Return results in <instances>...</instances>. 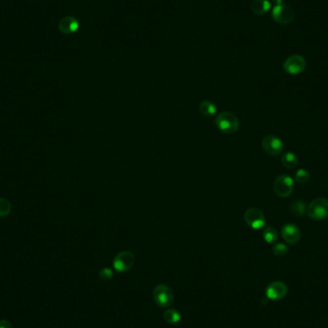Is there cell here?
Segmentation results:
<instances>
[{"mask_svg": "<svg viewBox=\"0 0 328 328\" xmlns=\"http://www.w3.org/2000/svg\"><path fill=\"white\" fill-rule=\"evenodd\" d=\"M219 130L226 135H233L239 130L240 122L238 117L230 111L220 112L214 121Z\"/></svg>", "mask_w": 328, "mask_h": 328, "instance_id": "cell-1", "label": "cell"}, {"mask_svg": "<svg viewBox=\"0 0 328 328\" xmlns=\"http://www.w3.org/2000/svg\"><path fill=\"white\" fill-rule=\"evenodd\" d=\"M307 214L314 221H324L328 218V200L317 198L307 206Z\"/></svg>", "mask_w": 328, "mask_h": 328, "instance_id": "cell-2", "label": "cell"}, {"mask_svg": "<svg viewBox=\"0 0 328 328\" xmlns=\"http://www.w3.org/2000/svg\"><path fill=\"white\" fill-rule=\"evenodd\" d=\"M295 189L294 180L286 175L278 176L273 182V191L280 198H288Z\"/></svg>", "mask_w": 328, "mask_h": 328, "instance_id": "cell-3", "label": "cell"}, {"mask_svg": "<svg viewBox=\"0 0 328 328\" xmlns=\"http://www.w3.org/2000/svg\"><path fill=\"white\" fill-rule=\"evenodd\" d=\"M273 20L279 24H289L295 20L296 14L294 10L285 4L275 5L272 10Z\"/></svg>", "mask_w": 328, "mask_h": 328, "instance_id": "cell-4", "label": "cell"}, {"mask_svg": "<svg viewBox=\"0 0 328 328\" xmlns=\"http://www.w3.org/2000/svg\"><path fill=\"white\" fill-rule=\"evenodd\" d=\"M153 298L160 307L167 308L174 301V293L167 285L160 284L155 287L153 291Z\"/></svg>", "mask_w": 328, "mask_h": 328, "instance_id": "cell-5", "label": "cell"}, {"mask_svg": "<svg viewBox=\"0 0 328 328\" xmlns=\"http://www.w3.org/2000/svg\"><path fill=\"white\" fill-rule=\"evenodd\" d=\"M306 68V61L301 55H291L288 57L284 63L283 69L287 74L298 75L302 73Z\"/></svg>", "mask_w": 328, "mask_h": 328, "instance_id": "cell-6", "label": "cell"}, {"mask_svg": "<svg viewBox=\"0 0 328 328\" xmlns=\"http://www.w3.org/2000/svg\"><path fill=\"white\" fill-rule=\"evenodd\" d=\"M261 147L266 154L275 157L283 152L284 143L279 137L269 135L262 139Z\"/></svg>", "mask_w": 328, "mask_h": 328, "instance_id": "cell-7", "label": "cell"}, {"mask_svg": "<svg viewBox=\"0 0 328 328\" xmlns=\"http://www.w3.org/2000/svg\"><path fill=\"white\" fill-rule=\"evenodd\" d=\"M244 220L247 226L256 230L263 228L266 224V219L263 212L256 207L247 208L244 214Z\"/></svg>", "mask_w": 328, "mask_h": 328, "instance_id": "cell-8", "label": "cell"}, {"mask_svg": "<svg viewBox=\"0 0 328 328\" xmlns=\"http://www.w3.org/2000/svg\"><path fill=\"white\" fill-rule=\"evenodd\" d=\"M135 264V255L128 251L124 250L116 254L113 260V267L117 272L124 273L129 271Z\"/></svg>", "mask_w": 328, "mask_h": 328, "instance_id": "cell-9", "label": "cell"}, {"mask_svg": "<svg viewBox=\"0 0 328 328\" xmlns=\"http://www.w3.org/2000/svg\"><path fill=\"white\" fill-rule=\"evenodd\" d=\"M288 293L287 285L282 281H273L266 288V296L271 301H279L286 297Z\"/></svg>", "mask_w": 328, "mask_h": 328, "instance_id": "cell-10", "label": "cell"}, {"mask_svg": "<svg viewBox=\"0 0 328 328\" xmlns=\"http://www.w3.org/2000/svg\"><path fill=\"white\" fill-rule=\"evenodd\" d=\"M281 236L286 243L296 245L301 240V229L294 224H286L281 228Z\"/></svg>", "mask_w": 328, "mask_h": 328, "instance_id": "cell-11", "label": "cell"}, {"mask_svg": "<svg viewBox=\"0 0 328 328\" xmlns=\"http://www.w3.org/2000/svg\"><path fill=\"white\" fill-rule=\"evenodd\" d=\"M79 27H80V23H79L78 20L75 19L74 17H70V16L62 18L59 22L60 31L63 34H66V35L73 34V33L77 32Z\"/></svg>", "mask_w": 328, "mask_h": 328, "instance_id": "cell-12", "label": "cell"}, {"mask_svg": "<svg viewBox=\"0 0 328 328\" xmlns=\"http://www.w3.org/2000/svg\"><path fill=\"white\" fill-rule=\"evenodd\" d=\"M271 9V3L269 0H253L251 2V11L258 16L265 15Z\"/></svg>", "mask_w": 328, "mask_h": 328, "instance_id": "cell-13", "label": "cell"}, {"mask_svg": "<svg viewBox=\"0 0 328 328\" xmlns=\"http://www.w3.org/2000/svg\"><path fill=\"white\" fill-rule=\"evenodd\" d=\"M281 164L287 169H293L298 166L299 159L294 153L288 152L283 154V156L281 157Z\"/></svg>", "mask_w": 328, "mask_h": 328, "instance_id": "cell-14", "label": "cell"}, {"mask_svg": "<svg viewBox=\"0 0 328 328\" xmlns=\"http://www.w3.org/2000/svg\"><path fill=\"white\" fill-rule=\"evenodd\" d=\"M289 210L290 212L295 215V216H298V217H302L304 216V214L306 213L307 211V207H306V205L304 204L303 201H294L290 206H289Z\"/></svg>", "mask_w": 328, "mask_h": 328, "instance_id": "cell-15", "label": "cell"}, {"mask_svg": "<svg viewBox=\"0 0 328 328\" xmlns=\"http://www.w3.org/2000/svg\"><path fill=\"white\" fill-rule=\"evenodd\" d=\"M164 320L170 324V325H177L181 322L182 320V316H181V313L176 310V309H173V308H170V309H167L164 314Z\"/></svg>", "mask_w": 328, "mask_h": 328, "instance_id": "cell-16", "label": "cell"}, {"mask_svg": "<svg viewBox=\"0 0 328 328\" xmlns=\"http://www.w3.org/2000/svg\"><path fill=\"white\" fill-rule=\"evenodd\" d=\"M200 112L205 117H211L216 113V106L211 101H203L200 104Z\"/></svg>", "mask_w": 328, "mask_h": 328, "instance_id": "cell-17", "label": "cell"}, {"mask_svg": "<svg viewBox=\"0 0 328 328\" xmlns=\"http://www.w3.org/2000/svg\"><path fill=\"white\" fill-rule=\"evenodd\" d=\"M263 238L268 244H273L278 240V231L273 226H266L263 230Z\"/></svg>", "mask_w": 328, "mask_h": 328, "instance_id": "cell-18", "label": "cell"}, {"mask_svg": "<svg viewBox=\"0 0 328 328\" xmlns=\"http://www.w3.org/2000/svg\"><path fill=\"white\" fill-rule=\"evenodd\" d=\"M12 211V205L11 203L4 199L0 198V218L8 216Z\"/></svg>", "mask_w": 328, "mask_h": 328, "instance_id": "cell-19", "label": "cell"}, {"mask_svg": "<svg viewBox=\"0 0 328 328\" xmlns=\"http://www.w3.org/2000/svg\"><path fill=\"white\" fill-rule=\"evenodd\" d=\"M310 179V175L307 170L305 169H299L296 174H295V181L300 184H306Z\"/></svg>", "mask_w": 328, "mask_h": 328, "instance_id": "cell-20", "label": "cell"}, {"mask_svg": "<svg viewBox=\"0 0 328 328\" xmlns=\"http://www.w3.org/2000/svg\"><path fill=\"white\" fill-rule=\"evenodd\" d=\"M288 250H289L288 246H286L285 244H282V243H277L273 247V254L278 256V257L285 256L288 253Z\"/></svg>", "mask_w": 328, "mask_h": 328, "instance_id": "cell-21", "label": "cell"}, {"mask_svg": "<svg viewBox=\"0 0 328 328\" xmlns=\"http://www.w3.org/2000/svg\"><path fill=\"white\" fill-rule=\"evenodd\" d=\"M99 275L103 280H109L113 276V272L109 268H103L100 270Z\"/></svg>", "mask_w": 328, "mask_h": 328, "instance_id": "cell-22", "label": "cell"}, {"mask_svg": "<svg viewBox=\"0 0 328 328\" xmlns=\"http://www.w3.org/2000/svg\"><path fill=\"white\" fill-rule=\"evenodd\" d=\"M0 328H12V324L7 320H0Z\"/></svg>", "mask_w": 328, "mask_h": 328, "instance_id": "cell-23", "label": "cell"}, {"mask_svg": "<svg viewBox=\"0 0 328 328\" xmlns=\"http://www.w3.org/2000/svg\"><path fill=\"white\" fill-rule=\"evenodd\" d=\"M273 2L276 4V5H280V4H283L284 0H273Z\"/></svg>", "mask_w": 328, "mask_h": 328, "instance_id": "cell-24", "label": "cell"}]
</instances>
